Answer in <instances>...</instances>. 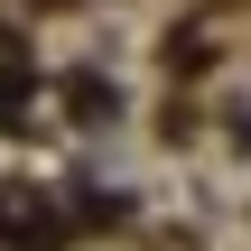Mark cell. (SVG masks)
Returning a JSON list of instances; mask_svg holds the SVG:
<instances>
[{"instance_id": "3", "label": "cell", "mask_w": 251, "mask_h": 251, "mask_svg": "<svg viewBox=\"0 0 251 251\" xmlns=\"http://www.w3.org/2000/svg\"><path fill=\"white\" fill-rule=\"evenodd\" d=\"M19 102H28V65H19V56H9V65H0V121H9V112H19Z\"/></svg>"}, {"instance_id": "1", "label": "cell", "mask_w": 251, "mask_h": 251, "mask_svg": "<svg viewBox=\"0 0 251 251\" xmlns=\"http://www.w3.org/2000/svg\"><path fill=\"white\" fill-rule=\"evenodd\" d=\"M0 242H9V251H56V242H65V224H56V214H37V196L0 186Z\"/></svg>"}, {"instance_id": "2", "label": "cell", "mask_w": 251, "mask_h": 251, "mask_svg": "<svg viewBox=\"0 0 251 251\" xmlns=\"http://www.w3.org/2000/svg\"><path fill=\"white\" fill-rule=\"evenodd\" d=\"M65 102H75V121H102V112H112V84H102V75H75Z\"/></svg>"}]
</instances>
